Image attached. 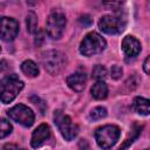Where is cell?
<instances>
[{
    "mask_svg": "<svg viewBox=\"0 0 150 150\" xmlns=\"http://www.w3.org/2000/svg\"><path fill=\"white\" fill-rule=\"evenodd\" d=\"M141 134V127L139 125H134V129H132V131H131V137H129L128 139H125V142L120 146V149L118 150H124L125 148H128L137 137H138V135Z\"/></svg>",
    "mask_w": 150,
    "mask_h": 150,
    "instance_id": "ac0fdd59",
    "label": "cell"
},
{
    "mask_svg": "<svg viewBox=\"0 0 150 150\" xmlns=\"http://www.w3.org/2000/svg\"><path fill=\"white\" fill-rule=\"evenodd\" d=\"M54 123L57 125V128L64 139L71 141L76 137V135L79 132V127L71 121V118L68 115L63 114V111L56 110L54 112Z\"/></svg>",
    "mask_w": 150,
    "mask_h": 150,
    "instance_id": "5b68a950",
    "label": "cell"
},
{
    "mask_svg": "<svg viewBox=\"0 0 150 150\" xmlns=\"http://www.w3.org/2000/svg\"><path fill=\"white\" fill-rule=\"evenodd\" d=\"M41 63L49 74L56 75L64 68L67 59L60 50H47L41 55Z\"/></svg>",
    "mask_w": 150,
    "mask_h": 150,
    "instance_id": "3957f363",
    "label": "cell"
},
{
    "mask_svg": "<svg viewBox=\"0 0 150 150\" xmlns=\"http://www.w3.org/2000/svg\"><path fill=\"white\" fill-rule=\"evenodd\" d=\"M66 16L61 12H53L49 14L47 22H46V32L49 38L57 40L62 36L64 28H66Z\"/></svg>",
    "mask_w": 150,
    "mask_h": 150,
    "instance_id": "8992f818",
    "label": "cell"
},
{
    "mask_svg": "<svg viewBox=\"0 0 150 150\" xmlns=\"http://www.w3.org/2000/svg\"><path fill=\"white\" fill-rule=\"evenodd\" d=\"M23 82L18 75L12 74L0 80V100L2 103H11L22 90Z\"/></svg>",
    "mask_w": 150,
    "mask_h": 150,
    "instance_id": "6da1fadb",
    "label": "cell"
},
{
    "mask_svg": "<svg viewBox=\"0 0 150 150\" xmlns=\"http://www.w3.org/2000/svg\"><path fill=\"white\" fill-rule=\"evenodd\" d=\"M86 82H87V76L86 73L83 71H76L67 77V84L74 91H82L86 87Z\"/></svg>",
    "mask_w": 150,
    "mask_h": 150,
    "instance_id": "7c38bea8",
    "label": "cell"
},
{
    "mask_svg": "<svg viewBox=\"0 0 150 150\" xmlns=\"http://www.w3.org/2000/svg\"><path fill=\"white\" fill-rule=\"evenodd\" d=\"M132 108L137 114L141 115H149L150 112V102L148 98L144 97H136L132 102Z\"/></svg>",
    "mask_w": 150,
    "mask_h": 150,
    "instance_id": "5bb4252c",
    "label": "cell"
},
{
    "mask_svg": "<svg viewBox=\"0 0 150 150\" xmlns=\"http://www.w3.org/2000/svg\"><path fill=\"white\" fill-rule=\"evenodd\" d=\"M50 137V129L48 124H40L32 135V139H30V145L33 148H39L46 141H48Z\"/></svg>",
    "mask_w": 150,
    "mask_h": 150,
    "instance_id": "30bf717a",
    "label": "cell"
},
{
    "mask_svg": "<svg viewBox=\"0 0 150 150\" xmlns=\"http://www.w3.org/2000/svg\"><path fill=\"white\" fill-rule=\"evenodd\" d=\"M18 33H19V23L16 20L8 16L0 18V38L4 41L9 42L14 40Z\"/></svg>",
    "mask_w": 150,
    "mask_h": 150,
    "instance_id": "9c48e42d",
    "label": "cell"
},
{
    "mask_svg": "<svg viewBox=\"0 0 150 150\" xmlns=\"http://www.w3.org/2000/svg\"><path fill=\"white\" fill-rule=\"evenodd\" d=\"M90 93L95 100H104L108 96V86L103 81H97L91 87Z\"/></svg>",
    "mask_w": 150,
    "mask_h": 150,
    "instance_id": "4fadbf2b",
    "label": "cell"
},
{
    "mask_svg": "<svg viewBox=\"0 0 150 150\" xmlns=\"http://www.w3.org/2000/svg\"><path fill=\"white\" fill-rule=\"evenodd\" d=\"M122 49H123V53L125 54V56L135 57L141 52V42L136 38H134L131 35H127L122 41Z\"/></svg>",
    "mask_w": 150,
    "mask_h": 150,
    "instance_id": "8fae6325",
    "label": "cell"
},
{
    "mask_svg": "<svg viewBox=\"0 0 150 150\" xmlns=\"http://www.w3.org/2000/svg\"><path fill=\"white\" fill-rule=\"evenodd\" d=\"M107 76V69L102 64H97L93 69V77L96 79L97 81H103Z\"/></svg>",
    "mask_w": 150,
    "mask_h": 150,
    "instance_id": "d6986e66",
    "label": "cell"
},
{
    "mask_svg": "<svg viewBox=\"0 0 150 150\" xmlns=\"http://www.w3.org/2000/svg\"><path fill=\"white\" fill-rule=\"evenodd\" d=\"M42 42H43V33L41 30H38L36 32V38H35V45L40 46Z\"/></svg>",
    "mask_w": 150,
    "mask_h": 150,
    "instance_id": "603a6c76",
    "label": "cell"
},
{
    "mask_svg": "<svg viewBox=\"0 0 150 150\" xmlns=\"http://www.w3.org/2000/svg\"><path fill=\"white\" fill-rule=\"evenodd\" d=\"M0 50H1V48H0Z\"/></svg>",
    "mask_w": 150,
    "mask_h": 150,
    "instance_id": "4316f807",
    "label": "cell"
},
{
    "mask_svg": "<svg viewBox=\"0 0 150 150\" xmlns=\"http://www.w3.org/2000/svg\"><path fill=\"white\" fill-rule=\"evenodd\" d=\"M125 22L121 16L116 15H103L98 21L100 29L105 34H118L124 29Z\"/></svg>",
    "mask_w": 150,
    "mask_h": 150,
    "instance_id": "ba28073f",
    "label": "cell"
},
{
    "mask_svg": "<svg viewBox=\"0 0 150 150\" xmlns=\"http://www.w3.org/2000/svg\"><path fill=\"white\" fill-rule=\"evenodd\" d=\"M144 150H149V149H144Z\"/></svg>",
    "mask_w": 150,
    "mask_h": 150,
    "instance_id": "484cf974",
    "label": "cell"
},
{
    "mask_svg": "<svg viewBox=\"0 0 150 150\" xmlns=\"http://www.w3.org/2000/svg\"><path fill=\"white\" fill-rule=\"evenodd\" d=\"M107 47L105 40L96 32L88 33L84 39L81 41L80 45V52L84 56H93L96 54H100L103 52Z\"/></svg>",
    "mask_w": 150,
    "mask_h": 150,
    "instance_id": "7a4b0ae2",
    "label": "cell"
},
{
    "mask_svg": "<svg viewBox=\"0 0 150 150\" xmlns=\"http://www.w3.org/2000/svg\"><path fill=\"white\" fill-rule=\"evenodd\" d=\"M77 149L79 150H91V146H90V144L86 139H80L79 145H77Z\"/></svg>",
    "mask_w": 150,
    "mask_h": 150,
    "instance_id": "7402d4cb",
    "label": "cell"
},
{
    "mask_svg": "<svg viewBox=\"0 0 150 150\" xmlns=\"http://www.w3.org/2000/svg\"><path fill=\"white\" fill-rule=\"evenodd\" d=\"M120 128L117 125L108 124L100 127L95 132V138L100 148L107 150L110 149L120 138Z\"/></svg>",
    "mask_w": 150,
    "mask_h": 150,
    "instance_id": "277c9868",
    "label": "cell"
},
{
    "mask_svg": "<svg viewBox=\"0 0 150 150\" xmlns=\"http://www.w3.org/2000/svg\"><path fill=\"white\" fill-rule=\"evenodd\" d=\"M21 70L22 73L28 77H35L39 74V67L38 64L32 60H26L21 63Z\"/></svg>",
    "mask_w": 150,
    "mask_h": 150,
    "instance_id": "9a60e30c",
    "label": "cell"
},
{
    "mask_svg": "<svg viewBox=\"0 0 150 150\" xmlns=\"http://www.w3.org/2000/svg\"><path fill=\"white\" fill-rule=\"evenodd\" d=\"M110 73H111V77H112V79L118 80V79L122 76V74H123V70H122V68H121L120 66H116V64H115V66L111 67Z\"/></svg>",
    "mask_w": 150,
    "mask_h": 150,
    "instance_id": "44dd1931",
    "label": "cell"
},
{
    "mask_svg": "<svg viewBox=\"0 0 150 150\" xmlns=\"http://www.w3.org/2000/svg\"><path fill=\"white\" fill-rule=\"evenodd\" d=\"M9 118L15 121L16 123L23 127H30L34 123V112L30 108L26 107L25 104H16L7 111Z\"/></svg>",
    "mask_w": 150,
    "mask_h": 150,
    "instance_id": "52a82bcc",
    "label": "cell"
},
{
    "mask_svg": "<svg viewBox=\"0 0 150 150\" xmlns=\"http://www.w3.org/2000/svg\"><path fill=\"white\" fill-rule=\"evenodd\" d=\"M4 150H21L18 145L15 144H12V143H7L4 145Z\"/></svg>",
    "mask_w": 150,
    "mask_h": 150,
    "instance_id": "cb8c5ba5",
    "label": "cell"
},
{
    "mask_svg": "<svg viewBox=\"0 0 150 150\" xmlns=\"http://www.w3.org/2000/svg\"><path fill=\"white\" fill-rule=\"evenodd\" d=\"M26 25H27V30L29 33L38 32V18L33 12L28 13L27 19H26Z\"/></svg>",
    "mask_w": 150,
    "mask_h": 150,
    "instance_id": "2e32d148",
    "label": "cell"
},
{
    "mask_svg": "<svg viewBox=\"0 0 150 150\" xmlns=\"http://www.w3.org/2000/svg\"><path fill=\"white\" fill-rule=\"evenodd\" d=\"M12 124L5 120V118H0V138H4L6 136H8L12 132Z\"/></svg>",
    "mask_w": 150,
    "mask_h": 150,
    "instance_id": "ffe728a7",
    "label": "cell"
},
{
    "mask_svg": "<svg viewBox=\"0 0 150 150\" xmlns=\"http://www.w3.org/2000/svg\"><path fill=\"white\" fill-rule=\"evenodd\" d=\"M149 62H150V57L148 56V57L145 59L144 66H143V69H144V71H145L146 74H150V64H149Z\"/></svg>",
    "mask_w": 150,
    "mask_h": 150,
    "instance_id": "d4e9b609",
    "label": "cell"
},
{
    "mask_svg": "<svg viewBox=\"0 0 150 150\" xmlns=\"http://www.w3.org/2000/svg\"><path fill=\"white\" fill-rule=\"evenodd\" d=\"M105 116H107V109L104 107H96L89 114V118L91 121H98L104 118Z\"/></svg>",
    "mask_w": 150,
    "mask_h": 150,
    "instance_id": "e0dca14e",
    "label": "cell"
}]
</instances>
